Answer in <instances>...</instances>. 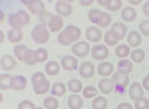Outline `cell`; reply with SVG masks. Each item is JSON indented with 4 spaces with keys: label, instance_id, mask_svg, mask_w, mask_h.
Returning a JSON list of instances; mask_svg holds the SVG:
<instances>
[{
    "label": "cell",
    "instance_id": "6da1fadb",
    "mask_svg": "<svg viewBox=\"0 0 149 109\" xmlns=\"http://www.w3.org/2000/svg\"><path fill=\"white\" fill-rule=\"evenodd\" d=\"M81 31L78 27L69 25L58 36V42L60 44L67 46L78 40L81 36Z\"/></svg>",
    "mask_w": 149,
    "mask_h": 109
},
{
    "label": "cell",
    "instance_id": "7a4b0ae2",
    "mask_svg": "<svg viewBox=\"0 0 149 109\" xmlns=\"http://www.w3.org/2000/svg\"><path fill=\"white\" fill-rule=\"evenodd\" d=\"M31 82L34 92L37 95L45 94L50 88L49 81L46 79L45 75L41 72H37L33 74Z\"/></svg>",
    "mask_w": 149,
    "mask_h": 109
},
{
    "label": "cell",
    "instance_id": "3957f363",
    "mask_svg": "<svg viewBox=\"0 0 149 109\" xmlns=\"http://www.w3.org/2000/svg\"><path fill=\"white\" fill-rule=\"evenodd\" d=\"M30 19L29 15L23 9L9 14L8 18L9 25L13 29H21L22 27L27 25Z\"/></svg>",
    "mask_w": 149,
    "mask_h": 109
},
{
    "label": "cell",
    "instance_id": "277c9868",
    "mask_svg": "<svg viewBox=\"0 0 149 109\" xmlns=\"http://www.w3.org/2000/svg\"><path fill=\"white\" fill-rule=\"evenodd\" d=\"M49 36V32L45 23L36 25L31 33V36L34 41L39 44H44L47 42Z\"/></svg>",
    "mask_w": 149,
    "mask_h": 109
},
{
    "label": "cell",
    "instance_id": "5b68a950",
    "mask_svg": "<svg viewBox=\"0 0 149 109\" xmlns=\"http://www.w3.org/2000/svg\"><path fill=\"white\" fill-rule=\"evenodd\" d=\"M21 1L26 5L29 12L34 14L41 16L45 12V6L40 1Z\"/></svg>",
    "mask_w": 149,
    "mask_h": 109
},
{
    "label": "cell",
    "instance_id": "8992f818",
    "mask_svg": "<svg viewBox=\"0 0 149 109\" xmlns=\"http://www.w3.org/2000/svg\"><path fill=\"white\" fill-rule=\"evenodd\" d=\"M111 79L115 85L116 91L120 92L123 91L130 83L128 75H124L118 71L113 74Z\"/></svg>",
    "mask_w": 149,
    "mask_h": 109
},
{
    "label": "cell",
    "instance_id": "52a82bcc",
    "mask_svg": "<svg viewBox=\"0 0 149 109\" xmlns=\"http://www.w3.org/2000/svg\"><path fill=\"white\" fill-rule=\"evenodd\" d=\"M91 46L89 43L85 41H81L74 44L71 48V50L77 57L82 58L89 53Z\"/></svg>",
    "mask_w": 149,
    "mask_h": 109
},
{
    "label": "cell",
    "instance_id": "ba28073f",
    "mask_svg": "<svg viewBox=\"0 0 149 109\" xmlns=\"http://www.w3.org/2000/svg\"><path fill=\"white\" fill-rule=\"evenodd\" d=\"M91 54L95 60L102 61L107 59L109 55V50L103 44H98L93 46Z\"/></svg>",
    "mask_w": 149,
    "mask_h": 109
},
{
    "label": "cell",
    "instance_id": "9c48e42d",
    "mask_svg": "<svg viewBox=\"0 0 149 109\" xmlns=\"http://www.w3.org/2000/svg\"><path fill=\"white\" fill-rule=\"evenodd\" d=\"M61 62L64 69L68 71L76 70L79 63L77 59L71 55L64 56L61 59Z\"/></svg>",
    "mask_w": 149,
    "mask_h": 109
},
{
    "label": "cell",
    "instance_id": "30bf717a",
    "mask_svg": "<svg viewBox=\"0 0 149 109\" xmlns=\"http://www.w3.org/2000/svg\"><path fill=\"white\" fill-rule=\"evenodd\" d=\"M79 70L80 75L82 77L89 78L94 75L95 65L91 62L85 61L80 65Z\"/></svg>",
    "mask_w": 149,
    "mask_h": 109
},
{
    "label": "cell",
    "instance_id": "8fae6325",
    "mask_svg": "<svg viewBox=\"0 0 149 109\" xmlns=\"http://www.w3.org/2000/svg\"><path fill=\"white\" fill-rule=\"evenodd\" d=\"M130 97L132 100L136 101L143 97L144 92L140 83L138 82L133 83L129 90Z\"/></svg>",
    "mask_w": 149,
    "mask_h": 109
},
{
    "label": "cell",
    "instance_id": "7c38bea8",
    "mask_svg": "<svg viewBox=\"0 0 149 109\" xmlns=\"http://www.w3.org/2000/svg\"><path fill=\"white\" fill-rule=\"evenodd\" d=\"M27 86V80L22 76H13L11 80L10 89L20 91L26 89Z\"/></svg>",
    "mask_w": 149,
    "mask_h": 109
},
{
    "label": "cell",
    "instance_id": "4fadbf2b",
    "mask_svg": "<svg viewBox=\"0 0 149 109\" xmlns=\"http://www.w3.org/2000/svg\"><path fill=\"white\" fill-rule=\"evenodd\" d=\"M86 36L87 39L90 42L97 43L102 38L101 31L98 28L95 26H90L87 29Z\"/></svg>",
    "mask_w": 149,
    "mask_h": 109
},
{
    "label": "cell",
    "instance_id": "5bb4252c",
    "mask_svg": "<svg viewBox=\"0 0 149 109\" xmlns=\"http://www.w3.org/2000/svg\"><path fill=\"white\" fill-rule=\"evenodd\" d=\"M47 23L51 32H58L62 29L63 26L64 22L61 17L57 15H52Z\"/></svg>",
    "mask_w": 149,
    "mask_h": 109
},
{
    "label": "cell",
    "instance_id": "9a60e30c",
    "mask_svg": "<svg viewBox=\"0 0 149 109\" xmlns=\"http://www.w3.org/2000/svg\"><path fill=\"white\" fill-rule=\"evenodd\" d=\"M1 65L3 70L6 71H11L16 67L17 62L16 60L9 54L3 55L1 59Z\"/></svg>",
    "mask_w": 149,
    "mask_h": 109
},
{
    "label": "cell",
    "instance_id": "2e32d148",
    "mask_svg": "<svg viewBox=\"0 0 149 109\" xmlns=\"http://www.w3.org/2000/svg\"><path fill=\"white\" fill-rule=\"evenodd\" d=\"M111 30L119 40L124 38L128 31L125 25L122 22H116L112 26Z\"/></svg>",
    "mask_w": 149,
    "mask_h": 109
},
{
    "label": "cell",
    "instance_id": "e0dca14e",
    "mask_svg": "<svg viewBox=\"0 0 149 109\" xmlns=\"http://www.w3.org/2000/svg\"><path fill=\"white\" fill-rule=\"evenodd\" d=\"M55 8L57 13L64 17L69 16L72 11V6L69 3L63 1H58Z\"/></svg>",
    "mask_w": 149,
    "mask_h": 109
},
{
    "label": "cell",
    "instance_id": "ac0fdd59",
    "mask_svg": "<svg viewBox=\"0 0 149 109\" xmlns=\"http://www.w3.org/2000/svg\"><path fill=\"white\" fill-rule=\"evenodd\" d=\"M133 64L128 59L119 61L117 65L118 71L124 75H128L133 69Z\"/></svg>",
    "mask_w": 149,
    "mask_h": 109
},
{
    "label": "cell",
    "instance_id": "d6986e66",
    "mask_svg": "<svg viewBox=\"0 0 149 109\" xmlns=\"http://www.w3.org/2000/svg\"><path fill=\"white\" fill-rule=\"evenodd\" d=\"M113 70V65L110 62H102L98 65L97 73L101 76L107 77L110 75Z\"/></svg>",
    "mask_w": 149,
    "mask_h": 109
},
{
    "label": "cell",
    "instance_id": "ffe728a7",
    "mask_svg": "<svg viewBox=\"0 0 149 109\" xmlns=\"http://www.w3.org/2000/svg\"><path fill=\"white\" fill-rule=\"evenodd\" d=\"M127 41L132 48H136L141 45L142 41V37L137 31L130 32L127 37Z\"/></svg>",
    "mask_w": 149,
    "mask_h": 109
},
{
    "label": "cell",
    "instance_id": "44dd1931",
    "mask_svg": "<svg viewBox=\"0 0 149 109\" xmlns=\"http://www.w3.org/2000/svg\"><path fill=\"white\" fill-rule=\"evenodd\" d=\"M121 17L123 20L127 22L134 21L137 16L135 9L130 7L124 8L121 13Z\"/></svg>",
    "mask_w": 149,
    "mask_h": 109
},
{
    "label": "cell",
    "instance_id": "7402d4cb",
    "mask_svg": "<svg viewBox=\"0 0 149 109\" xmlns=\"http://www.w3.org/2000/svg\"><path fill=\"white\" fill-rule=\"evenodd\" d=\"M114 86L113 81L109 79L101 80L99 82L98 87L101 92L105 94H108L113 91Z\"/></svg>",
    "mask_w": 149,
    "mask_h": 109
},
{
    "label": "cell",
    "instance_id": "603a6c76",
    "mask_svg": "<svg viewBox=\"0 0 149 109\" xmlns=\"http://www.w3.org/2000/svg\"><path fill=\"white\" fill-rule=\"evenodd\" d=\"M83 103L82 99L78 95H71L68 99V105L70 109H80Z\"/></svg>",
    "mask_w": 149,
    "mask_h": 109
},
{
    "label": "cell",
    "instance_id": "cb8c5ba5",
    "mask_svg": "<svg viewBox=\"0 0 149 109\" xmlns=\"http://www.w3.org/2000/svg\"><path fill=\"white\" fill-rule=\"evenodd\" d=\"M45 70L48 75L55 76L59 72L60 67L57 62L51 61L46 64Z\"/></svg>",
    "mask_w": 149,
    "mask_h": 109
},
{
    "label": "cell",
    "instance_id": "d4e9b609",
    "mask_svg": "<svg viewBox=\"0 0 149 109\" xmlns=\"http://www.w3.org/2000/svg\"><path fill=\"white\" fill-rule=\"evenodd\" d=\"M23 37V32L21 29H13L9 30L7 33L8 39L13 43L19 42Z\"/></svg>",
    "mask_w": 149,
    "mask_h": 109
},
{
    "label": "cell",
    "instance_id": "484cf974",
    "mask_svg": "<svg viewBox=\"0 0 149 109\" xmlns=\"http://www.w3.org/2000/svg\"><path fill=\"white\" fill-rule=\"evenodd\" d=\"M23 61L30 66H32L37 63L35 50L28 48L24 54Z\"/></svg>",
    "mask_w": 149,
    "mask_h": 109
},
{
    "label": "cell",
    "instance_id": "4316f807",
    "mask_svg": "<svg viewBox=\"0 0 149 109\" xmlns=\"http://www.w3.org/2000/svg\"><path fill=\"white\" fill-rule=\"evenodd\" d=\"M66 91L64 84L62 82L55 83L52 85L51 92V94L57 97H61L65 94Z\"/></svg>",
    "mask_w": 149,
    "mask_h": 109
},
{
    "label": "cell",
    "instance_id": "83f0119b",
    "mask_svg": "<svg viewBox=\"0 0 149 109\" xmlns=\"http://www.w3.org/2000/svg\"><path fill=\"white\" fill-rule=\"evenodd\" d=\"M107 101L106 98L99 96L93 99L92 103L93 109H107Z\"/></svg>",
    "mask_w": 149,
    "mask_h": 109
},
{
    "label": "cell",
    "instance_id": "f1b7e54d",
    "mask_svg": "<svg viewBox=\"0 0 149 109\" xmlns=\"http://www.w3.org/2000/svg\"><path fill=\"white\" fill-rule=\"evenodd\" d=\"M111 21V15L106 12H102L99 17L97 25L102 28L107 27L110 24Z\"/></svg>",
    "mask_w": 149,
    "mask_h": 109
},
{
    "label": "cell",
    "instance_id": "f546056e",
    "mask_svg": "<svg viewBox=\"0 0 149 109\" xmlns=\"http://www.w3.org/2000/svg\"><path fill=\"white\" fill-rule=\"evenodd\" d=\"M130 52L129 47L125 44L118 46L116 49L115 53L117 57L123 58L128 57Z\"/></svg>",
    "mask_w": 149,
    "mask_h": 109
},
{
    "label": "cell",
    "instance_id": "4dcf8cb0",
    "mask_svg": "<svg viewBox=\"0 0 149 109\" xmlns=\"http://www.w3.org/2000/svg\"><path fill=\"white\" fill-rule=\"evenodd\" d=\"M68 88L72 92L78 93L81 92L83 88L82 83L79 80L73 79L68 83Z\"/></svg>",
    "mask_w": 149,
    "mask_h": 109
},
{
    "label": "cell",
    "instance_id": "1f68e13d",
    "mask_svg": "<svg viewBox=\"0 0 149 109\" xmlns=\"http://www.w3.org/2000/svg\"><path fill=\"white\" fill-rule=\"evenodd\" d=\"M122 6V2L120 0H106L104 7L108 10L116 12L120 10Z\"/></svg>",
    "mask_w": 149,
    "mask_h": 109
},
{
    "label": "cell",
    "instance_id": "d6a6232c",
    "mask_svg": "<svg viewBox=\"0 0 149 109\" xmlns=\"http://www.w3.org/2000/svg\"><path fill=\"white\" fill-rule=\"evenodd\" d=\"M145 57V52L140 48L133 51L130 54V58L136 63H141L143 61Z\"/></svg>",
    "mask_w": 149,
    "mask_h": 109
},
{
    "label": "cell",
    "instance_id": "836d02e7",
    "mask_svg": "<svg viewBox=\"0 0 149 109\" xmlns=\"http://www.w3.org/2000/svg\"><path fill=\"white\" fill-rule=\"evenodd\" d=\"M13 77L10 74H2L0 76V89L2 90L10 89L11 80Z\"/></svg>",
    "mask_w": 149,
    "mask_h": 109
},
{
    "label": "cell",
    "instance_id": "e575fe53",
    "mask_svg": "<svg viewBox=\"0 0 149 109\" xmlns=\"http://www.w3.org/2000/svg\"><path fill=\"white\" fill-rule=\"evenodd\" d=\"M28 48L27 47L24 45H17L14 48V54L19 60L23 61L24 55Z\"/></svg>",
    "mask_w": 149,
    "mask_h": 109
},
{
    "label": "cell",
    "instance_id": "d590c367",
    "mask_svg": "<svg viewBox=\"0 0 149 109\" xmlns=\"http://www.w3.org/2000/svg\"><path fill=\"white\" fill-rule=\"evenodd\" d=\"M104 40L107 44L110 46L116 45L119 41L111 30L105 33Z\"/></svg>",
    "mask_w": 149,
    "mask_h": 109
},
{
    "label": "cell",
    "instance_id": "8d00e7d4",
    "mask_svg": "<svg viewBox=\"0 0 149 109\" xmlns=\"http://www.w3.org/2000/svg\"><path fill=\"white\" fill-rule=\"evenodd\" d=\"M36 58V63H42L47 59L48 53L45 49L40 48L35 50Z\"/></svg>",
    "mask_w": 149,
    "mask_h": 109
},
{
    "label": "cell",
    "instance_id": "74e56055",
    "mask_svg": "<svg viewBox=\"0 0 149 109\" xmlns=\"http://www.w3.org/2000/svg\"><path fill=\"white\" fill-rule=\"evenodd\" d=\"M98 90L95 87L89 86L86 87L83 91V95L87 99L95 97L98 95Z\"/></svg>",
    "mask_w": 149,
    "mask_h": 109
},
{
    "label": "cell",
    "instance_id": "f35d334b",
    "mask_svg": "<svg viewBox=\"0 0 149 109\" xmlns=\"http://www.w3.org/2000/svg\"><path fill=\"white\" fill-rule=\"evenodd\" d=\"M43 105L47 109H56L58 107V103L55 98L48 97L44 99Z\"/></svg>",
    "mask_w": 149,
    "mask_h": 109
},
{
    "label": "cell",
    "instance_id": "ab89813d",
    "mask_svg": "<svg viewBox=\"0 0 149 109\" xmlns=\"http://www.w3.org/2000/svg\"><path fill=\"white\" fill-rule=\"evenodd\" d=\"M102 11L98 9H91L88 14L89 20L92 23L97 24L99 16Z\"/></svg>",
    "mask_w": 149,
    "mask_h": 109
},
{
    "label": "cell",
    "instance_id": "60d3db41",
    "mask_svg": "<svg viewBox=\"0 0 149 109\" xmlns=\"http://www.w3.org/2000/svg\"><path fill=\"white\" fill-rule=\"evenodd\" d=\"M136 109H149V100L145 97L135 101L134 104Z\"/></svg>",
    "mask_w": 149,
    "mask_h": 109
},
{
    "label": "cell",
    "instance_id": "b9f144b4",
    "mask_svg": "<svg viewBox=\"0 0 149 109\" xmlns=\"http://www.w3.org/2000/svg\"><path fill=\"white\" fill-rule=\"evenodd\" d=\"M139 29L141 32L146 36H149V20L142 21L138 25Z\"/></svg>",
    "mask_w": 149,
    "mask_h": 109
},
{
    "label": "cell",
    "instance_id": "7bdbcfd3",
    "mask_svg": "<svg viewBox=\"0 0 149 109\" xmlns=\"http://www.w3.org/2000/svg\"><path fill=\"white\" fill-rule=\"evenodd\" d=\"M18 109H36V108L32 102L29 100H25L19 104Z\"/></svg>",
    "mask_w": 149,
    "mask_h": 109
},
{
    "label": "cell",
    "instance_id": "ee69618b",
    "mask_svg": "<svg viewBox=\"0 0 149 109\" xmlns=\"http://www.w3.org/2000/svg\"><path fill=\"white\" fill-rule=\"evenodd\" d=\"M117 109H133L132 106L128 103L124 102L118 106Z\"/></svg>",
    "mask_w": 149,
    "mask_h": 109
},
{
    "label": "cell",
    "instance_id": "f6af8a7d",
    "mask_svg": "<svg viewBox=\"0 0 149 109\" xmlns=\"http://www.w3.org/2000/svg\"><path fill=\"white\" fill-rule=\"evenodd\" d=\"M142 86L146 90L149 92V74L143 79Z\"/></svg>",
    "mask_w": 149,
    "mask_h": 109
},
{
    "label": "cell",
    "instance_id": "bcb514c9",
    "mask_svg": "<svg viewBox=\"0 0 149 109\" xmlns=\"http://www.w3.org/2000/svg\"><path fill=\"white\" fill-rule=\"evenodd\" d=\"M143 11L146 16L149 17V1L146 2L143 5Z\"/></svg>",
    "mask_w": 149,
    "mask_h": 109
},
{
    "label": "cell",
    "instance_id": "7dc6e473",
    "mask_svg": "<svg viewBox=\"0 0 149 109\" xmlns=\"http://www.w3.org/2000/svg\"><path fill=\"white\" fill-rule=\"evenodd\" d=\"M94 2V1L89 0V1H80L79 3L81 5L85 7L91 6Z\"/></svg>",
    "mask_w": 149,
    "mask_h": 109
},
{
    "label": "cell",
    "instance_id": "c3c4849f",
    "mask_svg": "<svg viewBox=\"0 0 149 109\" xmlns=\"http://www.w3.org/2000/svg\"><path fill=\"white\" fill-rule=\"evenodd\" d=\"M143 1L141 0H136V1H129L130 4L134 5H138L140 4Z\"/></svg>",
    "mask_w": 149,
    "mask_h": 109
},
{
    "label": "cell",
    "instance_id": "681fc988",
    "mask_svg": "<svg viewBox=\"0 0 149 109\" xmlns=\"http://www.w3.org/2000/svg\"><path fill=\"white\" fill-rule=\"evenodd\" d=\"M106 0H104V1H97L98 4L104 7L105 5V3H106Z\"/></svg>",
    "mask_w": 149,
    "mask_h": 109
},
{
    "label": "cell",
    "instance_id": "f907efd6",
    "mask_svg": "<svg viewBox=\"0 0 149 109\" xmlns=\"http://www.w3.org/2000/svg\"><path fill=\"white\" fill-rule=\"evenodd\" d=\"M4 39V33L3 32L2 30H1V43L3 42Z\"/></svg>",
    "mask_w": 149,
    "mask_h": 109
},
{
    "label": "cell",
    "instance_id": "816d5d0a",
    "mask_svg": "<svg viewBox=\"0 0 149 109\" xmlns=\"http://www.w3.org/2000/svg\"><path fill=\"white\" fill-rule=\"evenodd\" d=\"M5 14L3 11L1 10V22L3 20L4 18Z\"/></svg>",
    "mask_w": 149,
    "mask_h": 109
},
{
    "label": "cell",
    "instance_id": "f5cc1de1",
    "mask_svg": "<svg viewBox=\"0 0 149 109\" xmlns=\"http://www.w3.org/2000/svg\"><path fill=\"white\" fill-rule=\"evenodd\" d=\"M36 109H43V108L41 107H37L36 108Z\"/></svg>",
    "mask_w": 149,
    "mask_h": 109
},
{
    "label": "cell",
    "instance_id": "db71d44e",
    "mask_svg": "<svg viewBox=\"0 0 149 109\" xmlns=\"http://www.w3.org/2000/svg\"><path fill=\"white\" fill-rule=\"evenodd\" d=\"M66 109L63 108V109Z\"/></svg>",
    "mask_w": 149,
    "mask_h": 109
}]
</instances>
